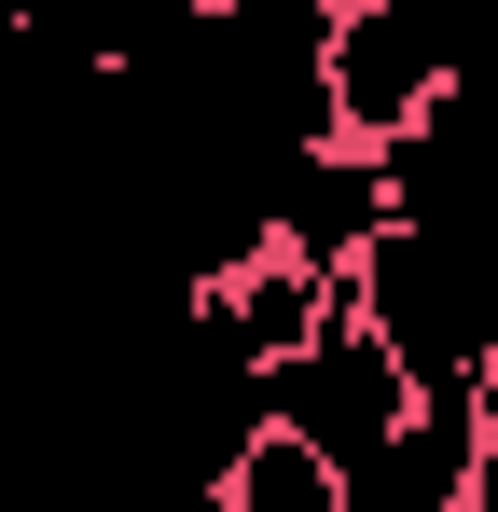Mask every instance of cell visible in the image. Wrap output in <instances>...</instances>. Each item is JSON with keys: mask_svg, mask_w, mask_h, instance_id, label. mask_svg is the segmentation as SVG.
<instances>
[{"mask_svg": "<svg viewBox=\"0 0 498 512\" xmlns=\"http://www.w3.org/2000/svg\"><path fill=\"white\" fill-rule=\"evenodd\" d=\"M498 42V14H429V0H332L319 14V139L332 153H402L443 111V84Z\"/></svg>", "mask_w": 498, "mask_h": 512, "instance_id": "obj_1", "label": "cell"}, {"mask_svg": "<svg viewBox=\"0 0 498 512\" xmlns=\"http://www.w3.org/2000/svg\"><path fill=\"white\" fill-rule=\"evenodd\" d=\"M346 319L402 360L415 402H471V374L498 360V277L457 236H415V222H388L374 250L346 263Z\"/></svg>", "mask_w": 498, "mask_h": 512, "instance_id": "obj_2", "label": "cell"}, {"mask_svg": "<svg viewBox=\"0 0 498 512\" xmlns=\"http://www.w3.org/2000/svg\"><path fill=\"white\" fill-rule=\"evenodd\" d=\"M415 416V388H402V360L346 319V291H332V319H319V346H291L277 374H263V429L277 443H305L319 471H346V457H374L388 429Z\"/></svg>", "mask_w": 498, "mask_h": 512, "instance_id": "obj_3", "label": "cell"}, {"mask_svg": "<svg viewBox=\"0 0 498 512\" xmlns=\"http://www.w3.org/2000/svg\"><path fill=\"white\" fill-rule=\"evenodd\" d=\"M388 236V167L374 153H291V167L263 180V250L305 263V277H332L346 291V263Z\"/></svg>", "mask_w": 498, "mask_h": 512, "instance_id": "obj_4", "label": "cell"}, {"mask_svg": "<svg viewBox=\"0 0 498 512\" xmlns=\"http://www.w3.org/2000/svg\"><path fill=\"white\" fill-rule=\"evenodd\" d=\"M471 499V402H415L374 457L332 471V512H457Z\"/></svg>", "mask_w": 498, "mask_h": 512, "instance_id": "obj_5", "label": "cell"}, {"mask_svg": "<svg viewBox=\"0 0 498 512\" xmlns=\"http://www.w3.org/2000/svg\"><path fill=\"white\" fill-rule=\"evenodd\" d=\"M208 305H222V346H236L249 374H277V360H291V346H319V319H332V277H305V263H236V277H222V291H208Z\"/></svg>", "mask_w": 498, "mask_h": 512, "instance_id": "obj_6", "label": "cell"}, {"mask_svg": "<svg viewBox=\"0 0 498 512\" xmlns=\"http://www.w3.org/2000/svg\"><path fill=\"white\" fill-rule=\"evenodd\" d=\"M222 499H236V512H332V471L305 457V443H277V429H263L236 471H222Z\"/></svg>", "mask_w": 498, "mask_h": 512, "instance_id": "obj_7", "label": "cell"}]
</instances>
